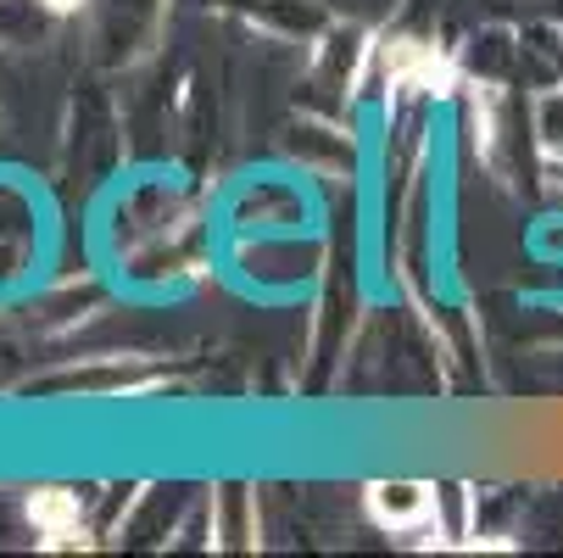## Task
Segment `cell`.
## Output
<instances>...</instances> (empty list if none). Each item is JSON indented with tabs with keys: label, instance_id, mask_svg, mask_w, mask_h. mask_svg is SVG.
Returning <instances> with one entry per match:
<instances>
[{
	"label": "cell",
	"instance_id": "cell-1",
	"mask_svg": "<svg viewBox=\"0 0 563 558\" xmlns=\"http://www.w3.org/2000/svg\"><path fill=\"white\" fill-rule=\"evenodd\" d=\"M29 519H34V530H40V541H45L51 552H62V547H90L85 514H78V497L62 492V486L34 492V497H29Z\"/></svg>",
	"mask_w": 563,
	"mask_h": 558
},
{
	"label": "cell",
	"instance_id": "cell-2",
	"mask_svg": "<svg viewBox=\"0 0 563 558\" xmlns=\"http://www.w3.org/2000/svg\"><path fill=\"white\" fill-rule=\"evenodd\" d=\"M435 508V492L430 486H413V481H374L368 486V514L390 530H413L424 525Z\"/></svg>",
	"mask_w": 563,
	"mask_h": 558
},
{
	"label": "cell",
	"instance_id": "cell-3",
	"mask_svg": "<svg viewBox=\"0 0 563 558\" xmlns=\"http://www.w3.org/2000/svg\"><path fill=\"white\" fill-rule=\"evenodd\" d=\"M390 67H396V78H401V85H413V90H441L446 85V62L435 56V51H424V45H408V40H401L396 51H390Z\"/></svg>",
	"mask_w": 563,
	"mask_h": 558
},
{
	"label": "cell",
	"instance_id": "cell-4",
	"mask_svg": "<svg viewBox=\"0 0 563 558\" xmlns=\"http://www.w3.org/2000/svg\"><path fill=\"white\" fill-rule=\"evenodd\" d=\"M536 134H541L552 151H563V90H552V96L536 101Z\"/></svg>",
	"mask_w": 563,
	"mask_h": 558
},
{
	"label": "cell",
	"instance_id": "cell-5",
	"mask_svg": "<svg viewBox=\"0 0 563 558\" xmlns=\"http://www.w3.org/2000/svg\"><path fill=\"white\" fill-rule=\"evenodd\" d=\"M51 7H56V12H73V7H85V0H51Z\"/></svg>",
	"mask_w": 563,
	"mask_h": 558
}]
</instances>
